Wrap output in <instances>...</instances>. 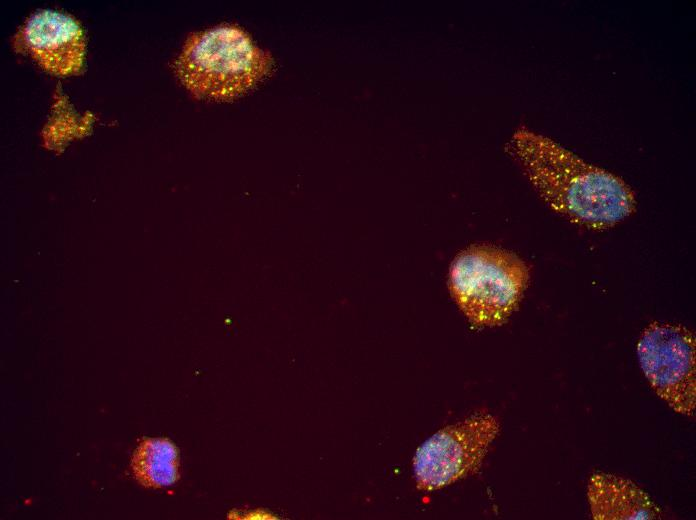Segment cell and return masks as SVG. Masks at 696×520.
<instances>
[{
  "label": "cell",
  "mask_w": 696,
  "mask_h": 520,
  "mask_svg": "<svg viewBox=\"0 0 696 520\" xmlns=\"http://www.w3.org/2000/svg\"><path fill=\"white\" fill-rule=\"evenodd\" d=\"M510 152L542 201L571 223L606 230L636 210L635 193L621 177L549 137L523 129L516 133Z\"/></svg>",
  "instance_id": "1"
},
{
  "label": "cell",
  "mask_w": 696,
  "mask_h": 520,
  "mask_svg": "<svg viewBox=\"0 0 696 520\" xmlns=\"http://www.w3.org/2000/svg\"><path fill=\"white\" fill-rule=\"evenodd\" d=\"M273 68L271 55L233 25L191 34L174 62L175 74L191 94L214 101L233 100L248 93Z\"/></svg>",
  "instance_id": "2"
},
{
  "label": "cell",
  "mask_w": 696,
  "mask_h": 520,
  "mask_svg": "<svg viewBox=\"0 0 696 520\" xmlns=\"http://www.w3.org/2000/svg\"><path fill=\"white\" fill-rule=\"evenodd\" d=\"M530 271L516 254L503 248L472 245L453 260L449 272L452 297L475 326L503 324L517 309Z\"/></svg>",
  "instance_id": "3"
},
{
  "label": "cell",
  "mask_w": 696,
  "mask_h": 520,
  "mask_svg": "<svg viewBox=\"0 0 696 520\" xmlns=\"http://www.w3.org/2000/svg\"><path fill=\"white\" fill-rule=\"evenodd\" d=\"M489 413H476L446 426L416 451L413 472L418 489L434 491L475 474L499 433Z\"/></svg>",
  "instance_id": "4"
},
{
  "label": "cell",
  "mask_w": 696,
  "mask_h": 520,
  "mask_svg": "<svg viewBox=\"0 0 696 520\" xmlns=\"http://www.w3.org/2000/svg\"><path fill=\"white\" fill-rule=\"evenodd\" d=\"M640 367L655 393L675 412L696 406L695 336L681 324L652 322L637 344Z\"/></svg>",
  "instance_id": "5"
},
{
  "label": "cell",
  "mask_w": 696,
  "mask_h": 520,
  "mask_svg": "<svg viewBox=\"0 0 696 520\" xmlns=\"http://www.w3.org/2000/svg\"><path fill=\"white\" fill-rule=\"evenodd\" d=\"M13 44L55 75L75 74L83 65V29L76 19L56 10L45 9L30 15L15 34Z\"/></svg>",
  "instance_id": "6"
},
{
  "label": "cell",
  "mask_w": 696,
  "mask_h": 520,
  "mask_svg": "<svg viewBox=\"0 0 696 520\" xmlns=\"http://www.w3.org/2000/svg\"><path fill=\"white\" fill-rule=\"evenodd\" d=\"M587 498L595 520L659 519L660 507L633 481L610 473H594Z\"/></svg>",
  "instance_id": "7"
},
{
  "label": "cell",
  "mask_w": 696,
  "mask_h": 520,
  "mask_svg": "<svg viewBox=\"0 0 696 520\" xmlns=\"http://www.w3.org/2000/svg\"><path fill=\"white\" fill-rule=\"evenodd\" d=\"M131 467L135 478L143 486H170L179 476L177 449L168 439H144L133 454Z\"/></svg>",
  "instance_id": "8"
}]
</instances>
